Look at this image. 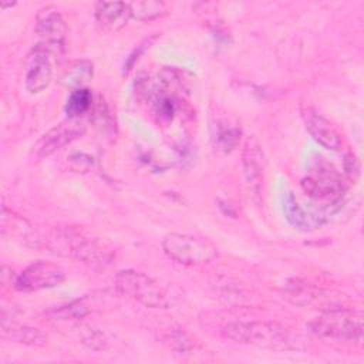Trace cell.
Here are the masks:
<instances>
[{
    "label": "cell",
    "mask_w": 364,
    "mask_h": 364,
    "mask_svg": "<svg viewBox=\"0 0 364 364\" xmlns=\"http://www.w3.org/2000/svg\"><path fill=\"white\" fill-rule=\"evenodd\" d=\"M215 320V318H212ZM208 321L210 328L218 334L236 343L252 344L270 350H299L303 340L287 326L269 320H245V318H218Z\"/></svg>",
    "instance_id": "7a4b0ae2"
},
{
    "label": "cell",
    "mask_w": 364,
    "mask_h": 364,
    "mask_svg": "<svg viewBox=\"0 0 364 364\" xmlns=\"http://www.w3.org/2000/svg\"><path fill=\"white\" fill-rule=\"evenodd\" d=\"M92 94L87 88H75L65 102V114L70 119H81L91 109Z\"/></svg>",
    "instance_id": "ac0fdd59"
},
{
    "label": "cell",
    "mask_w": 364,
    "mask_h": 364,
    "mask_svg": "<svg viewBox=\"0 0 364 364\" xmlns=\"http://www.w3.org/2000/svg\"><path fill=\"white\" fill-rule=\"evenodd\" d=\"M53 78L51 54L40 46H36L26 58L24 85L28 92L38 94L44 91Z\"/></svg>",
    "instance_id": "30bf717a"
},
{
    "label": "cell",
    "mask_w": 364,
    "mask_h": 364,
    "mask_svg": "<svg viewBox=\"0 0 364 364\" xmlns=\"http://www.w3.org/2000/svg\"><path fill=\"white\" fill-rule=\"evenodd\" d=\"M162 343L169 347L171 350L186 354L191 351H195V343L193 340L181 328H169L161 334Z\"/></svg>",
    "instance_id": "ffe728a7"
},
{
    "label": "cell",
    "mask_w": 364,
    "mask_h": 364,
    "mask_svg": "<svg viewBox=\"0 0 364 364\" xmlns=\"http://www.w3.org/2000/svg\"><path fill=\"white\" fill-rule=\"evenodd\" d=\"M91 78H92V64L90 61H78L65 74L64 82L70 87L84 88V84H87Z\"/></svg>",
    "instance_id": "44dd1931"
},
{
    "label": "cell",
    "mask_w": 364,
    "mask_h": 364,
    "mask_svg": "<svg viewBox=\"0 0 364 364\" xmlns=\"http://www.w3.org/2000/svg\"><path fill=\"white\" fill-rule=\"evenodd\" d=\"M286 297L297 306H309L313 309H321L323 311L341 307V303H338L336 297L328 291L309 286L306 283L290 284L286 289Z\"/></svg>",
    "instance_id": "5bb4252c"
},
{
    "label": "cell",
    "mask_w": 364,
    "mask_h": 364,
    "mask_svg": "<svg viewBox=\"0 0 364 364\" xmlns=\"http://www.w3.org/2000/svg\"><path fill=\"white\" fill-rule=\"evenodd\" d=\"M283 212L286 220L301 232L316 230L326 223V216L321 212H313L307 209L291 192H287L283 196Z\"/></svg>",
    "instance_id": "4fadbf2b"
},
{
    "label": "cell",
    "mask_w": 364,
    "mask_h": 364,
    "mask_svg": "<svg viewBox=\"0 0 364 364\" xmlns=\"http://www.w3.org/2000/svg\"><path fill=\"white\" fill-rule=\"evenodd\" d=\"M117 291L151 309H169L181 300V290L146 273L127 269L115 276Z\"/></svg>",
    "instance_id": "3957f363"
},
{
    "label": "cell",
    "mask_w": 364,
    "mask_h": 364,
    "mask_svg": "<svg viewBox=\"0 0 364 364\" xmlns=\"http://www.w3.org/2000/svg\"><path fill=\"white\" fill-rule=\"evenodd\" d=\"M36 34L38 44L50 54H61L64 51L67 24L61 13L54 6H46L36 16Z\"/></svg>",
    "instance_id": "52a82bcc"
},
{
    "label": "cell",
    "mask_w": 364,
    "mask_h": 364,
    "mask_svg": "<svg viewBox=\"0 0 364 364\" xmlns=\"http://www.w3.org/2000/svg\"><path fill=\"white\" fill-rule=\"evenodd\" d=\"M36 240V246L53 255L70 257L95 269H105L115 259V250L109 245L92 237L77 226L51 228Z\"/></svg>",
    "instance_id": "6da1fadb"
},
{
    "label": "cell",
    "mask_w": 364,
    "mask_h": 364,
    "mask_svg": "<svg viewBox=\"0 0 364 364\" xmlns=\"http://www.w3.org/2000/svg\"><path fill=\"white\" fill-rule=\"evenodd\" d=\"M301 118L306 129L311 138L326 149L340 151L343 146V138L338 129L321 114L311 107L301 108Z\"/></svg>",
    "instance_id": "8fae6325"
},
{
    "label": "cell",
    "mask_w": 364,
    "mask_h": 364,
    "mask_svg": "<svg viewBox=\"0 0 364 364\" xmlns=\"http://www.w3.org/2000/svg\"><path fill=\"white\" fill-rule=\"evenodd\" d=\"M87 313H88V309L82 301H74L53 311L54 317L58 320H77L84 317Z\"/></svg>",
    "instance_id": "7402d4cb"
},
{
    "label": "cell",
    "mask_w": 364,
    "mask_h": 364,
    "mask_svg": "<svg viewBox=\"0 0 364 364\" xmlns=\"http://www.w3.org/2000/svg\"><path fill=\"white\" fill-rule=\"evenodd\" d=\"M303 191L317 202H321L324 209H337L341 202L346 185L341 175L327 164H318L301 179Z\"/></svg>",
    "instance_id": "8992f818"
},
{
    "label": "cell",
    "mask_w": 364,
    "mask_h": 364,
    "mask_svg": "<svg viewBox=\"0 0 364 364\" xmlns=\"http://www.w3.org/2000/svg\"><path fill=\"white\" fill-rule=\"evenodd\" d=\"M243 173L249 191L256 203L260 202L262 185H263V169H264V155L262 146L255 138H249L245 142L242 152Z\"/></svg>",
    "instance_id": "7c38bea8"
},
{
    "label": "cell",
    "mask_w": 364,
    "mask_h": 364,
    "mask_svg": "<svg viewBox=\"0 0 364 364\" xmlns=\"http://www.w3.org/2000/svg\"><path fill=\"white\" fill-rule=\"evenodd\" d=\"M85 131V125L81 119H70L67 118L64 122L53 127L48 132H46L34 146V155L41 159L50 156L55 151L68 145L74 139L80 138Z\"/></svg>",
    "instance_id": "9c48e42d"
},
{
    "label": "cell",
    "mask_w": 364,
    "mask_h": 364,
    "mask_svg": "<svg viewBox=\"0 0 364 364\" xmlns=\"http://www.w3.org/2000/svg\"><path fill=\"white\" fill-rule=\"evenodd\" d=\"M14 6V3H1V9H7V7H11Z\"/></svg>",
    "instance_id": "603a6c76"
},
{
    "label": "cell",
    "mask_w": 364,
    "mask_h": 364,
    "mask_svg": "<svg viewBox=\"0 0 364 364\" xmlns=\"http://www.w3.org/2000/svg\"><path fill=\"white\" fill-rule=\"evenodd\" d=\"M64 270L51 262H34L16 276L13 287L18 291H38L51 289L64 282Z\"/></svg>",
    "instance_id": "ba28073f"
},
{
    "label": "cell",
    "mask_w": 364,
    "mask_h": 364,
    "mask_svg": "<svg viewBox=\"0 0 364 364\" xmlns=\"http://www.w3.org/2000/svg\"><path fill=\"white\" fill-rule=\"evenodd\" d=\"M164 253L185 266H200L218 257V247L205 237L188 233H169L162 240Z\"/></svg>",
    "instance_id": "5b68a950"
},
{
    "label": "cell",
    "mask_w": 364,
    "mask_h": 364,
    "mask_svg": "<svg viewBox=\"0 0 364 364\" xmlns=\"http://www.w3.org/2000/svg\"><path fill=\"white\" fill-rule=\"evenodd\" d=\"M210 139L216 151L230 152L233 151L240 139L242 131L239 127L232 125L228 119H218L210 127Z\"/></svg>",
    "instance_id": "e0dca14e"
},
{
    "label": "cell",
    "mask_w": 364,
    "mask_h": 364,
    "mask_svg": "<svg viewBox=\"0 0 364 364\" xmlns=\"http://www.w3.org/2000/svg\"><path fill=\"white\" fill-rule=\"evenodd\" d=\"M1 334L3 337H7L11 341L24 346L41 347L47 344V336L43 334L40 330L26 324H20L9 318L4 313L1 316Z\"/></svg>",
    "instance_id": "2e32d148"
},
{
    "label": "cell",
    "mask_w": 364,
    "mask_h": 364,
    "mask_svg": "<svg viewBox=\"0 0 364 364\" xmlns=\"http://www.w3.org/2000/svg\"><path fill=\"white\" fill-rule=\"evenodd\" d=\"M310 331L324 340L361 346L363 343V314L346 307L323 311L309 323Z\"/></svg>",
    "instance_id": "277c9868"
},
{
    "label": "cell",
    "mask_w": 364,
    "mask_h": 364,
    "mask_svg": "<svg viewBox=\"0 0 364 364\" xmlns=\"http://www.w3.org/2000/svg\"><path fill=\"white\" fill-rule=\"evenodd\" d=\"M131 18L138 21H149L158 18L166 13V4L158 0H136L129 1Z\"/></svg>",
    "instance_id": "d6986e66"
},
{
    "label": "cell",
    "mask_w": 364,
    "mask_h": 364,
    "mask_svg": "<svg viewBox=\"0 0 364 364\" xmlns=\"http://www.w3.org/2000/svg\"><path fill=\"white\" fill-rule=\"evenodd\" d=\"M129 18V4L125 1H100L95 4V20L107 31L121 30Z\"/></svg>",
    "instance_id": "9a60e30c"
}]
</instances>
